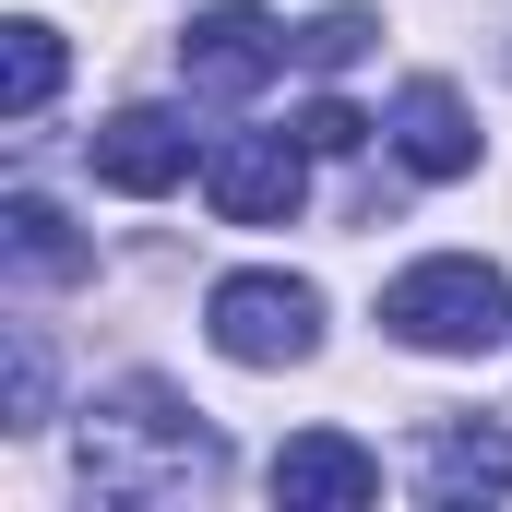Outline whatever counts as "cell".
I'll list each match as a JSON object with an SVG mask.
<instances>
[{
	"label": "cell",
	"mask_w": 512,
	"mask_h": 512,
	"mask_svg": "<svg viewBox=\"0 0 512 512\" xmlns=\"http://www.w3.org/2000/svg\"><path fill=\"white\" fill-rule=\"evenodd\" d=\"M215 429H191V405L167 382H120L108 405H84V489L96 501H179L215 489Z\"/></svg>",
	"instance_id": "cell-1"
},
{
	"label": "cell",
	"mask_w": 512,
	"mask_h": 512,
	"mask_svg": "<svg viewBox=\"0 0 512 512\" xmlns=\"http://www.w3.org/2000/svg\"><path fill=\"white\" fill-rule=\"evenodd\" d=\"M382 334H393V346H417V358H489V346L512 334L501 262H477V251L405 262V274L382 286Z\"/></svg>",
	"instance_id": "cell-2"
},
{
	"label": "cell",
	"mask_w": 512,
	"mask_h": 512,
	"mask_svg": "<svg viewBox=\"0 0 512 512\" xmlns=\"http://www.w3.org/2000/svg\"><path fill=\"white\" fill-rule=\"evenodd\" d=\"M203 334H215V358H239V370H298V358L322 346V286H298V274H215Z\"/></svg>",
	"instance_id": "cell-3"
},
{
	"label": "cell",
	"mask_w": 512,
	"mask_h": 512,
	"mask_svg": "<svg viewBox=\"0 0 512 512\" xmlns=\"http://www.w3.org/2000/svg\"><path fill=\"white\" fill-rule=\"evenodd\" d=\"M298 191H310V143H286V131H227V143H203V203H215L227 227H286Z\"/></svg>",
	"instance_id": "cell-4"
},
{
	"label": "cell",
	"mask_w": 512,
	"mask_h": 512,
	"mask_svg": "<svg viewBox=\"0 0 512 512\" xmlns=\"http://www.w3.org/2000/svg\"><path fill=\"white\" fill-rule=\"evenodd\" d=\"M286 48H298V36H286L262 0H215V12H191V36H179V84H191V96H251Z\"/></svg>",
	"instance_id": "cell-5"
},
{
	"label": "cell",
	"mask_w": 512,
	"mask_h": 512,
	"mask_svg": "<svg viewBox=\"0 0 512 512\" xmlns=\"http://www.w3.org/2000/svg\"><path fill=\"white\" fill-rule=\"evenodd\" d=\"M274 501L286 512H370L382 501V453L346 441V429H298V441L274 453Z\"/></svg>",
	"instance_id": "cell-6"
},
{
	"label": "cell",
	"mask_w": 512,
	"mask_h": 512,
	"mask_svg": "<svg viewBox=\"0 0 512 512\" xmlns=\"http://www.w3.org/2000/svg\"><path fill=\"white\" fill-rule=\"evenodd\" d=\"M84 155H96V179L131 191V203H155V191L191 179V131L167 120V108H120V120H96V131H84Z\"/></svg>",
	"instance_id": "cell-7"
},
{
	"label": "cell",
	"mask_w": 512,
	"mask_h": 512,
	"mask_svg": "<svg viewBox=\"0 0 512 512\" xmlns=\"http://www.w3.org/2000/svg\"><path fill=\"white\" fill-rule=\"evenodd\" d=\"M393 155H405L417 179H465V167H477V120H465V96H453L441 72H417V84L393 96Z\"/></svg>",
	"instance_id": "cell-8"
},
{
	"label": "cell",
	"mask_w": 512,
	"mask_h": 512,
	"mask_svg": "<svg viewBox=\"0 0 512 512\" xmlns=\"http://www.w3.org/2000/svg\"><path fill=\"white\" fill-rule=\"evenodd\" d=\"M417 489H429V501H501L512 489V429H429Z\"/></svg>",
	"instance_id": "cell-9"
},
{
	"label": "cell",
	"mask_w": 512,
	"mask_h": 512,
	"mask_svg": "<svg viewBox=\"0 0 512 512\" xmlns=\"http://www.w3.org/2000/svg\"><path fill=\"white\" fill-rule=\"evenodd\" d=\"M0 251H12L24 286H72V274L96 262L72 227H60V203H36V191H12V203H0Z\"/></svg>",
	"instance_id": "cell-10"
},
{
	"label": "cell",
	"mask_w": 512,
	"mask_h": 512,
	"mask_svg": "<svg viewBox=\"0 0 512 512\" xmlns=\"http://www.w3.org/2000/svg\"><path fill=\"white\" fill-rule=\"evenodd\" d=\"M48 96H60V24H36V12H24V24H12V60H0V108H12V120H36Z\"/></svg>",
	"instance_id": "cell-11"
},
{
	"label": "cell",
	"mask_w": 512,
	"mask_h": 512,
	"mask_svg": "<svg viewBox=\"0 0 512 512\" xmlns=\"http://www.w3.org/2000/svg\"><path fill=\"white\" fill-rule=\"evenodd\" d=\"M370 36H382V24H370V12L346 0V12H322V24H298V60H310V72H346V60H358Z\"/></svg>",
	"instance_id": "cell-12"
},
{
	"label": "cell",
	"mask_w": 512,
	"mask_h": 512,
	"mask_svg": "<svg viewBox=\"0 0 512 512\" xmlns=\"http://www.w3.org/2000/svg\"><path fill=\"white\" fill-rule=\"evenodd\" d=\"M298 143H310V155H358V143H370V120H358L346 96H310V108H298Z\"/></svg>",
	"instance_id": "cell-13"
},
{
	"label": "cell",
	"mask_w": 512,
	"mask_h": 512,
	"mask_svg": "<svg viewBox=\"0 0 512 512\" xmlns=\"http://www.w3.org/2000/svg\"><path fill=\"white\" fill-rule=\"evenodd\" d=\"M12 429H48V358H36V334H12Z\"/></svg>",
	"instance_id": "cell-14"
}]
</instances>
